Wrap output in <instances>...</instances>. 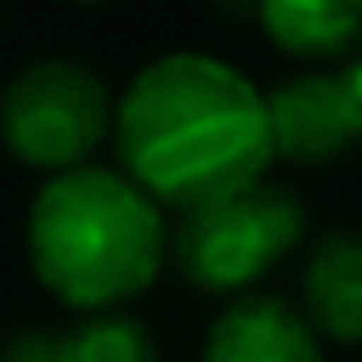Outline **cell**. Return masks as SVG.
<instances>
[{"mask_svg":"<svg viewBox=\"0 0 362 362\" xmlns=\"http://www.w3.org/2000/svg\"><path fill=\"white\" fill-rule=\"evenodd\" d=\"M119 174L164 214H194L268 179V95L228 60L174 50L149 60L115 100Z\"/></svg>","mask_w":362,"mask_h":362,"instance_id":"1","label":"cell"},{"mask_svg":"<svg viewBox=\"0 0 362 362\" xmlns=\"http://www.w3.org/2000/svg\"><path fill=\"white\" fill-rule=\"evenodd\" d=\"M25 253L50 298L75 313H115L164 273L169 218L129 174L85 164L40 184Z\"/></svg>","mask_w":362,"mask_h":362,"instance_id":"2","label":"cell"},{"mask_svg":"<svg viewBox=\"0 0 362 362\" xmlns=\"http://www.w3.org/2000/svg\"><path fill=\"white\" fill-rule=\"evenodd\" d=\"M308 233V209L293 189L263 179L248 194H233L223 204L179 214L169 228V258L199 293L243 298L253 293Z\"/></svg>","mask_w":362,"mask_h":362,"instance_id":"3","label":"cell"},{"mask_svg":"<svg viewBox=\"0 0 362 362\" xmlns=\"http://www.w3.org/2000/svg\"><path fill=\"white\" fill-rule=\"evenodd\" d=\"M0 139L25 169L50 179L85 169L115 139V95L85 60H35L0 90Z\"/></svg>","mask_w":362,"mask_h":362,"instance_id":"4","label":"cell"},{"mask_svg":"<svg viewBox=\"0 0 362 362\" xmlns=\"http://www.w3.org/2000/svg\"><path fill=\"white\" fill-rule=\"evenodd\" d=\"M263 95H268L273 159L298 164V169H322V164L342 159L357 144L347 95H342V80L332 70L293 75V80H283Z\"/></svg>","mask_w":362,"mask_h":362,"instance_id":"5","label":"cell"},{"mask_svg":"<svg viewBox=\"0 0 362 362\" xmlns=\"http://www.w3.org/2000/svg\"><path fill=\"white\" fill-rule=\"evenodd\" d=\"M199 362H322V337L278 293L233 298L204 332Z\"/></svg>","mask_w":362,"mask_h":362,"instance_id":"6","label":"cell"},{"mask_svg":"<svg viewBox=\"0 0 362 362\" xmlns=\"http://www.w3.org/2000/svg\"><path fill=\"white\" fill-rule=\"evenodd\" d=\"M298 313L322 342H362V233L332 228L313 243L298 283Z\"/></svg>","mask_w":362,"mask_h":362,"instance_id":"7","label":"cell"},{"mask_svg":"<svg viewBox=\"0 0 362 362\" xmlns=\"http://www.w3.org/2000/svg\"><path fill=\"white\" fill-rule=\"evenodd\" d=\"M273 50L322 65L362 45V0H258L253 6Z\"/></svg>","mask_w":362,"mask_h":362,"instance_id":"8","label":"cell"},{"mask_svg":"<svg viewBox=\"0 0 362 362\" xmlns=\"http://www.w3.org/2000/svg\"><path fill=\"white\" fill-rule=\"evenodd\" d=\"M55 362H159V342L124 308L85 313L70 332H55Z\"/></svg>","mask_w":362,"mask_h":362,"instance_id":"9","label":"cell"},{"mask_svg":"<svg viewBox=\"0 0 362 362\" xmlns=\"http://www.w3.org/2000/svg\"><path fill=\"white\" fill-rule=\"evenodd\" d=\"M337 80H342V95H347V115H352V129H357V144H362V55L347 65V70H337Z\"/></svg>","mask_w":362,"mask_h":362,"instance_id":"10","label":"cell"},{"mask_svg":"<svg viewBox=\"0 0 362 362\" xmlns=\"http://www.w3.org/2000/svg\"><path fill=\"white\" fill-rule=\"evenodd\" d=\"M80 6H105V0H80Z\"/></svg>","mask_w":362,"mask_h":362,"instance_id":"11","label":"cell"}]
</instances>
